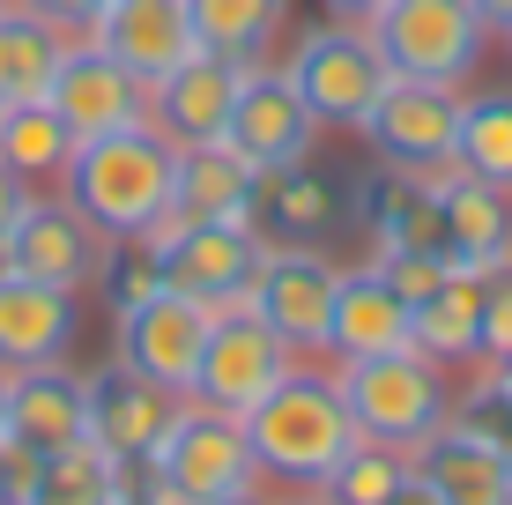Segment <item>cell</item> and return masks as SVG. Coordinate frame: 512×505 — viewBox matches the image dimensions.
<instances>
[{
	"label": "cell",
	"instance_id": "cell-1",
	"mask_svg": "<svg viewBox=\"0 0 512 505\" xmlns=\"http://www.w3.org/2000/svg\"><path fill=\"white\" fill-rule=\"evenodd\" d=\"M238 424H245L253 461H260V483H275V491H320L334 476V461L357 446L342 379H334L327 364H305V357H297Z\"/></svg>",
	"mask_w": 512,
	"mask_h": 505
},
{
	"label": "cell",
	"instance_id": "cell-2",
	"mask_svg": "<svg viewBox=\"0 0 512 505\" xmlns=\"http://www.w3.org/2000/svg\"><path fill=\"white\" fill-rule=\"evenodd\" d=\"M171 179H179V149L141 119V127L75 142V164L60 171V194L75 201L104 238H141V231H164Z\"/></svg>",
	"mask_w": 512,
	"mask_h": 505
},
{
	"label": "cell",
	"instance_id": "cell-3",
	"mask_svg": "<svg viewBox=\"0 0 512 505\" xmlns=\"http://www.w3.org/2000/svg\"><path fill=\"white\" fill-rule=\"evenodd\" d=\"M334 379H342V402H349V424H357V439L394 446V454H409V461L453 424V409H461L453 364L423 357L416 342H409V350H386V357L334 364Z\"/></svg>",
	"mask_w": 512,
	"mask_h": 505
},
{
	"label": "cell",
	"instance_id": "cell-4",
	"mask_svg": "<svg viewBox=\"0 0 512 505\" xmlns=\"http://www.w3.org/2000/svg\"><path fill=\"white\" fill-rule=\"evenodd\" d=\"M141 491L171 498V505H208V498H231L245 483H260V461L253 446H245V424L208 402H186L179 424L164 431V446H156L149 461L134 468Z\"/></svg>",
	"mask_w": 512,
	"mask_h": 505
},
{
	"label": "cell",
	"instance_id": "cell-5",
	"mask_svg": "<svg viewBox=\"0 0 512 505\" xmlns=\"http://www.w3.org/2000/svg\"><path fill=\"white\" fill-rule=\"evenodd\" d=\"M282 67H290L297 97L312 104V119H320V127H364V119H372V104L386 97V82H394V67L379 60L372 30H364V23H342V15L312 23L305 38L282 52Z\"/></svg>",
	"mask_w": 512,
	"mask_h": 505
},
{
	"label": "cell",
	"instance_id": "cell-6",
	"mask_svg": "<svg viewBox=\"0 0 512 505\" xmlns=\"http://www.w3.org/2000/svg\"><path fill=\"white\" fill-rule=\"evenodd\" d=\"M364 30H372L379 60L401 82H446V90H461L483 67V45H490L483 15L468 0H386Z\"/></svg>",
	"mask_w": 512,
	"mask_h": 505
},
{
	"label": "cell",
	"instance_id": "cell-7",
	"mask_svg": "<svg viewBox=\"0 0 512 505\" xmlns=\"http://www.w3.org/2000/svg\"><path fill=\"white\" fill-rule=\"evenodd\" d=\"M334 290H342V260L327 246H268L253 290H245V312H253L260 327H275L297 357H327Z\"/></svg>",
	"mask_w": 512,
	"mask_h": 505
},
{
	"label": "cell",
	"instance_id": "cell-8",
	"mask_svg": "<svg viewBox=\"0 0 512 505\" xmlns=\"http://www.w3.org/2000/svg\"><path fill=\"white\" fill-rule=\"evenodd\" d=\"M208 327H216V312L201 298H186V290H149L141 305L112 312V357L127 364V372L156 379V387L186 394L193 372H201V350H208Z\"/></svg>",
	"mask_w": 512,
	"mask_h": 505
},
{
	"label": "cell",
	"instance_id": "cell-9",
	"mask_svg": "<svg viewBox=\"0 0 512 505\" xmlns=\"http://www.w3.org/2000/svg\"><path fill=\"white\" fill-rule=\"evenodd\" d=\"M320 119H312V104L297 97L290 67L282 60H253L231 97V127H223V142H231L253 171H275V164H305L312 149H320Z\"/></svg>",
	"mask_w": 512,
	"mask_h": 505
},
{
	"label": "cell",
	"instance_id": "cell-10",
	"mask_svg": "<svg viewBox=\"0 0 512 505\" xmlns=\"http://www.w3.org/2000/svg\"><path fill=\"white\" fill-rule=\"evenodd\" d=\"M290 364H297L290 342H282L275 327H260L245 305H231V312H216V327H208V350H201V372H193L186 402H208V409H223V416H245L282 372H290Z\"/></svg>",
	"mask_w": 512,
	"mask_h": 505
},
{
	"label": "cell",
	"instance_id": "cell-11",
	"mask_svg": "<svg viewBox=\"0 0 512 505\" xmlns=\"http://www.w3.org/2000/svg\"><path fill=\"white\" fill-rule=\"evenodd\" d=\"M364 142H372L379 164H401V171H446L453 149H461V90L446 82H386V97L372 104L364 119Z\"/></svg>",
	"mask_w": 512,
	"mask_h": 505
},
{
	"label": "cell",
	"instance_id": "cell-12",
	"mask_svg": "<svg viewBox=\"0 0 512 505\" xmlns=\"http://www.w3.org/2000/svg\"><path fill=\"white\" fill-rule=\"evenodd\" d=\"M156 246H164V283L201 298L208 312L245 305V290L260 275V253H268L253 223H164Z\"/></svg>",
	"mask_w": 512,
	"mask_h": 505
},
{
	"label": "cell",
	"instance_id": "cell-13",
	"mask_svg": "<svg viewBox=\"0 0 512 505\" xmlns=\"http://www.w3.org/2000/svg\"><path fill=\"white\" fill-rule=\"evenodd\" d=\"M104 246H112V238H104L67 194H38L23 208V223L8 231V246H0V268L82 298V290L97 283V268H104Z\"/></svg>",
	"mask_w": 512,
	"mask_h": 505
},
{
	"label": "cell",
	"instance_id": "cell-14",
	"mask_svg": "<svg viewBox=\"0 0 512 505\" xmlns=\"http://www.w3.org/2000/svg\"><path fill=\"white\" fill-rule=\"evenodd\" d=\"M245 67H253V60H231V52L193 45L164 82H149V127L164 134L171 149H208V142H223V127H231V97H238Z\"/></svg>",
	"mask_w": 512,
	"mask_h": 505
},
{
	"label": "cell",
	"instance_id": "cell-15",
	"mask_svg": "<svg viewBox=\"0 0 512 505\" xmlns=\"http://www.w3.org/2000/svg\"><path fill=\"white\" fill-rule=\"evenodd\" d=\"M179 409H186V394L127 372L119 357L90 372V446L112 454V461H127V468H141L156 446H164V431L179 424Z\"/></svg>",
	"mask_w": 512,
	"mask_h": 505
},
{
	"label": "cell",
	"instance_id": "cell-16",
	"mask_svg": "<svg viewBox=\"0 0 512 505\" xmlns=\"http://www.w3.org/2000/svg\"><path fill=\"white\" fill-rule=\"evenodd\" d=\"M45 104L67 119V134L75 142H97V134H119V127H141L149 119V82L127 75V67L112 60V52H97L90 38L67 45L60 75H52Z\"/></svg>",
	"mask_w": 512,
	"mask_h": 505
},
{
	"label": "cell",
	"instance_id": "cell-17",
	"mask_svg": "<svg viewBox=\"0 0 512 505\" xmlns=\"http://www.w3.org/2000/svg\"><path fill=\"white\" fill-rule=\"evenodd\" d=\"M349 223V186L327 164H275L253 179V231L260 246H327Z\"/></svg>",
	"mask_w": 512,
	"mask_h": 505
},
{
	"label": "cell",
	"instance_id": "cell-18",
	"mask_svg": "<svg viewBox=\"0 0 512 505\" xmlns=\"http://www.w3.org/2000/svg\"><path fill=\"white\" fill-rule=\"evenodd\" d=\"M349 216L372 231V253H446V223H438V171L372 164L357 186H349Z\"/></svg>",
	"mask_w": 512,
	"mask_h": 505
},
{
	"label": "cell",
	"instance_id": "cell-19",
	"mask_svg": "<svg viewBox=\"0 0 512 505\" xmlns=\"http://www.w3.org/2000/svg\"><path fill=\"white\" fill-rule=\"evenodd\" d=\"M90 439V372L75 364H30L8 372V446L23 454H60Z\"/></svg>",
	"mask_w": 512,
	"mask_h": 505
},
{
	"label": "cell",
	"instance_id": "cell-20",
	"mask_svg": "<svg viewBox=\"0 0 512 505\" xmlns=\"http://www.w3.org/2000/svg\"><path fill=\"white\" fill-rule=\"evenodd\" d=\"M82 335V298L75 290L30 283V275L0 268V372H30V364H60Z\"/></svg>",
	"mask_w": 512,
	"mask_h": 505
},
{
	"label": "cell",
	"instance_id": "cell-21",
	"mask_svg": "<svg viewBox=\"0 0 512 505\" xmlns=\"http://www.w3.org/2000/svg\"><path fill=\"white\" fill-rule=\"evenodd\" d=\"M82 38H90L97 52H112L127 75L164 82L171 67L193 52V15H186V0H112Z\"/></svg>",
	"mask_w": 512,
	"mask_h": 505
},
{
	"label": "cell",
	"instance_id": "cell-22",
	"mask_svg": "<svg viewBox=\"0 0 512 505\" xmlns=\"http://www.w3.org/2000/svg\"><path fill=\"white\" fill-rule=\"evenodd\" d=\"M438 223H446V260L468 275L512 268V194L468 179L461 164L438 171Z\"/></svg>",
	"mask_w": 512,
	"mask_h": 505
},
{
	"label": "cell",
	"instance_id": "cell-23",
	"mask_svg": "<svg viewBox=\"0 0 512 505\" xmlns=\"http://www.w3.org/2000/svg\"><path fill=\"white\" fill-rule=\"evenodd\" d=\"M409 350V305L386 275L364 260V268H342V290H334V320H327V357L357 364V357H386Z\"/></svg>",
	"mask_w": 512,
	"mask_h": 505
},
{
	"label": "cell",
	"instance_id": "cell-24",
	"mask_svg": "<svg viewBox=\"0 0 512 505\" xmlns=\"http://www.w3.org/2000/svg\"><path fill=\"white\" fill-rule=\"evenodd\" d=\"M134 498V468L97 454L90 439L60 446V454H23L15 476V505H127Z\"/></svg>",
	"mask_w": 512,
	"mask_h": 505
},
{
	"label": "cell",
	"instance_id": "cell-25",
	"mask_svg": "<svg viewBox=\"0 0 512 505\" xmlns=\"http://www.w3.org/2000/svg\"><path fill=\"white\" fill-rule=\"evenodd\" d=\"M253 179L231 142L179 149V179H171V216L164 223H253Z\"/></svg>",
	"mask_w": 512,
	"mask_h": 505
},
{
	"label": "cell",
	"instance_id": "cell-26",
	"mask_svg": "<svg viewBox=\"0 0 512 505\" xmlns=\"http://www.w3.org/2000/svg\"><path fill=\"white\" fill-rule=\"evenodd\" d=\"M416 468H423V483L438 491V505H512L505 454L483 439V431H468L461 416H453V424L416 454Z\"/></svg>",
	"mask_w": 512,
	"mask_h": 505
},
{
	"label": "cell",
	"instance_id": "cell-27",
	"mask_svg": "<svg viewBox=\"0 0 512 505\" xmlns=\"http://www.w3.org/2000/svg\"><path fill=\"white\" fill-rule=\"evenodd\" d=\"M75 30L45 23L30 0H0V104H45Z\"/></svg>",
	"mask_w": 512,
	"mask_h": 505
},
{
	"label": "cell",
	"instance_id": "cell-28",
	"mask_svg": "<svg viewBox=\"0 0 512 505\" xmlns=\"http://www.w3.org/2000/svg\"><path fill=\"white\" fill-rule=\"evenodd\" d=\"M409 342H416L423 357L453 364V372L483 357V275L453 268L431 298H416L409 305Z\"/></svg>",
	"mask_w": 512,
	"mask_h": 505
},
{
	"label": "cell",
	"instance_id": "cell-29",
	"mask_svg": "<svg viewBox=\"0 0 512 505\" xmlns=\"http://www.w3.org/2000/svg\"><path fill=\"white\" fill-rule=\"evenodd\" d=\"M186 15H193V45L231 52V60H275L290 0H186Z\"/></svg>",
	"mask_w": 512,
	"mask_h": 505
},
{
	"label": "cell",
	"instance_id": "cell-30",
	"mask_svg": "<svg viewBox=\"0 0 512 505\" xmlns=\"http://www.w3.org/2000/svg\"><path fill=\"white\" fill-rule=\"evenodd\" d=\"M453 164H461L468 179L512 194V90L461 97V149H453Z\"/></svg>",
	"mask_w": 512,
	"mask_h": 505
},
{
	"label": "cell",
	"instance_id": "cell-31",
	"mask_svg": "<svg viewBox=\"0 0 512 505\" xmlns=\"http://www.w3.org/2000/svg\"><path fill=\"white\" fill-rule=\"evenodd\" d=\"M0 164H15L30 186H60V171L75 164V134L52 104H8V127H0Z\"/></svg>",
	"mask_w": 512,
	"mask_h": 505
},
{
	"label": "cell",
	"instance_id": "cell-32",
	"mask_svg": "<svg viewBox=\"0 0 512 505\" xmlns=\"http://www.w3.org/2000/svg\"><path fill=\"white\" fill-rule=\"evenodd\" d=\"M409 454H394V446H372V439H357L342 461H334V476L320 483V498L327 505H386L401 491V476H409Z\"/></svg>",
	"mask_w": 512,
	"mask_h": 505
},
{
	"label": "cell",
	"instance_id": "cell-33",
	"mask_svg": "<svg viewBox=\"0 0 512 505\" xmlns=\"http://www.w3.org/2000/svg\"><path fill=\"white\" fill-rule=\"evenodd\" d=\"M97 283H104V305H112V312H127V305L149 298V290H164V246H156V231L112 238V246H104Z\"/></svg>",
	"mask_w": 512,
	"mask_h": 505
},
{
	"label": "cell",
	"instance_id": "cell-34",
	"mask_svg": "<svg viewBox=\"0 0 512 505\" xmlns=\"http://www.w3.org/2000/svg\"><path fill=\"white\" fill-rule=\"evenodd\" d=\"M372 268L401 290V305H416V298H431V290L453 275V260L446 253H372Z\"/></svg>",
	"mask_w": 512,
	"mask_h": 505
},
{
	"label": "cell",
	"instance_id": "cell-35",
	"mask_svg": "<svg viewBox=\"0 0 512 505\" xmlns=\"http://www.w3.org/2000/svg\"><path fill=\"white\" fill-rule=\"evenodd\" d=\"M505 350H512V268L483 275V357H505Z\"/></svg>",
	"mask_w": 512,
	"mask_h": 505
},
{
	"label": "cell",
	"instance_id": "cell-36",
	"mask_svg": "<svg viewBox=\"0 0 512 505\" xmlns=\"http://www.w3.org/2000/svg\"><path fill=\"white\" fill-rule=\"evenodd\" d=\"M30 201H38V186H30L15 164H0V246H8V231L23 223V208H30Z\"/></svg>",
	"mask_w": 512,
	"mask_h": 505
},
{
	"label": "cell",
	"instance_id": "cell-37",
	"mask_svg": "<svg viewBox=\"0 0 512 505\" xmlns=\"http://www.w3.org/2000/svg\"><path fill=\"white\" fill-rule=\"evenodd\" d=\"M30 8H38L45 23H60V30H75V38H82V30H90L97 15L112 8V0H30Z\"/></svg>",
	"mask_w": 512,
	"mask_h": 505
},
{
	"label": "cell",
	"instance_id": "cell-38",
	"mask_svg": "<svg viewBox=\"0 0 512 505\" xmlns=\"http://www.w3.org/2000/svg\"><path fill=\"white\" fill-rule=\"evenodd\" d=\"M475 387H483L490 402H505V409H512V350H505V357H483V364H475Z\"/></svg>",
	"mask_w": 512,
	"mask_h": 505
},
{
	"label": "cell",
	"instance_id": "cell-39",
	"mask_svg": "<svg viewBox=\"0 0 512 505\" xmlns=\"http://www.w3.org/2000/svg\"><path fill=\"white\" fill-rule=\"evenodd\" d=\"M475 15H483V30L490 38H512V0H468Z\"/></svg>",
	"mask_w": 512,
	"mask_h": 505
},
{
	"label": "cell",
	"instance_id": "cell-40",
	"mask_svg": "<svg viewBox=\"0 0 512 505\" xmlns=\"http://www.w3.org/2000/svg\"><path fill=\"white\" fill-rule=\"evenodd\" d=\"M15 476H23V446L0 439V505H15Z\"/></svg>",
	"mask_w": 512,
	"mask_h": 505
},
{
	"label": "cell",
	"instance_id": "cell-41",
	"mask_svg": "<svg viewBox=\"0 0 512 505\" xmlns=\"http://www.w3.org/2000/svg\"><path fill=\"white\" fill-rule=\"evenodd\" d=\"M386 505H438V491L423 483V468H409V476H401V491L386 498Z\"/></svg>",
	"mask_w": 512,
	"mask_h": 505
},
{
	"label": "cell",
	"instance_id": "cell-42",
	"mask_svg": "<svg viewBox=\"0 0 512 505\" xmlns=\"http://www.w3.org/2000/svg\"><path fill=\"white\" fill-rule=\"evenodd\" d=\"M386 0H327V15H342V23H372Z\"/></svg>",
	"mask_w": 512,
	"mask_h": 505
},
{
	"label": "cell",
	"instance_id": "cell-43",
	"mask_svg": "<svg viewBox=\"0 0 512 505\" xmlns=\"http://www.w3.org/2000/svg\"><path fill=\"white\" fill-rule=\"evenodd\" d=\"M208 505H275V483H245L231 498H208Z\"/></svg>",
	"mask_w": 512,
	"mask_h": 505
},
{
	"label": "cell",
	"instance_id": "cell-44",
	"mask_svg": "<svg viewBox=\"0 0 512 505\" xmlns=\"http://www.w3.org/2000/svg\"><path fill=\"white\" fill-rule=\"evenodd\" d=\"M275 505H327L320 491H275Z\"/></svg>",
	"mask_w": 512,
	"mask_h": 505
},
{
	"label": "cell",
	"instance_id": "cell-45",
	"mask_svg": "<svg viewBox=\"0 0 512 505\" xmlns=\"http://www.w3.org/2000/svg\"><path fill=\"white\" fill-rule=\"evenodd\" d=\"M0 439H8V372H0Z\"/></svg>",
	"mask_w": 512,
	"mask_h": 505
},
{
	"label": "cell",
	"instance_id": "cell-46",
	"mask_svg": "<svg viewBox=\"0 0 512 505\" xmlns=\"http://www.w3.org/2000/svg\"><path fill=\"white\" fill-rule=\"evenodd\" d=\"M127 505H171V498H156V491H141V483H134V498Z\"/></svg>",
	"mask_w": 512,
	"mask_h": 505
},
{
	"label": "cell",
	"instance_id": "cell-47",
	"mask_svg": "<svg viewBox=\"0 0 512 505\" xmlns=\"http://www.w3.org/2000/svg\"><path fill=\"white\" fill-rule=\"evenodd\" d=\"M0 127H8V104H0Z\"/></svg>",
	"mask_w": 512,
	"mask_h": 505
}]
</instances>
